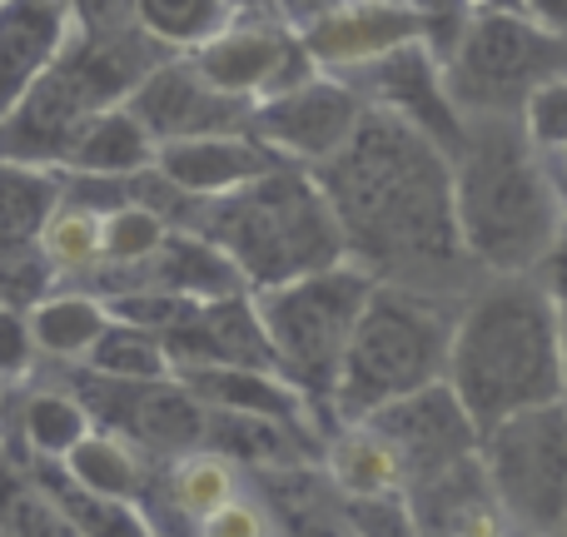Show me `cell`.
<instances>
[{
  "label": "cell",
  "instance_id": "obj_1",
  "mask_svg": "<svg viewBox=\"0 0 567 537\" xmlns=\"http://www.w3.org/2000/svg\"><path fill=\"white\" fill-rule=\"evenodd\" d=\"M313 179L329 195L349 259L379 283L468 299L483 279L453 219V159L409 120L363 105L353 140Z\"/></svg>",
  "mask_w": 567,
  "mask_h": 537
},
{
  "label": "cell",
  "instance_id": "obj_2",
  "mask_svg": "<svg viewBox=\"0 0 567 537\" xmlns=\"http://www.w3.org/2000/svg\"><path fill=\"white\" fill-rule=\"evenodd\" d=\"M478 433L513 413L563 403V323L538 273H483L458 303L449 373Z\"/></svg>",
  "mask_w": 567,
  "mask_h": 537
},
{
  "label": "cell",
  "instance_id": "obj_3",
  "mask_svg": "<svg viewBox=\"0 0 567 537\" xmlns=\"http://www.w3.org/2000/svg\"><path fill=\"white\" fill-rule=\"evenodd\" d=\"M453 219L483 273H533L563 235L567 209L523 115H473L453 155Z\"/></svg>",
  "mask_w": 567,
  "mask_h": 537
},
{
  "label": "cell",
  "instance_id": "obj_4",
  "mask_svg": "<svg viewBox=\"0 0 567 537\" xmlns=\"http://www.w3.org/2000/svg\"><path fill=\"white\" fill-rule=\"evenodd\" d=\"M185 229H195L215 249H225L249 293L279 289L289 279H303V273L333 269L349 259L329 195L319 189L313 169L299 165L269 169L255 185L235 189V195L195 199Z\"/></svg>",
  "mask_w": 567,
  "mask_h": 537
},
{
  "label": "cell",
  "instance_id": "obj_5",
  "mask_svg": "<svg viewBox=\"0 0 567 537\" xmlns=\"http://www.w3.org/2000/svg\"><path fill=\"white\" fill-rule=\"evenodd\" d=\"M458 303L449 293H423L403 283H379L353 323L339 383L329 399V423H363L383 403L443 383L453 349Z\"/></svg>",
  "mask_w": 567,
  "mask_h": 537
},
{
  "label": "cell",
  "instance_id": "obj_6",
  "mask_svg": "<svg viewBox=\"0 0 567 537\" xmlns=\"http://www.w3.org/2000/svg\"><path fill=\"white\" fill-rule=\"evenodd\" d=\"M369 293H373V273L359 269L353 259L255 293L265 333L275 343L279 373L319 409L323 423H329L333 383H339L343 353H349L353 323H359Z\"/></svg>",
  "mask_w": 567,
  "mask_h": 537
},
{
  "label": "cell",
  "instance_id": "obj_7",
  "mask_svg": "<svg viewBox=\"0 0 567 537\" xmlns=\"http://www.w3.org/2000/svg\"><path fill=\"white\" fill-rule=\"evenodd\" d=\"M563 75H567V35L543 30L523 10H493V6L473 10L458 50L443 65V85H449L463 120L523 115L533 90Z\"/></svg>",
  "mask_w": 567,
  "mask_h": 537
},
{
  "label": "cell",
  "instance_id": "obj_8",
  "mask_svg": "<svg viewBox=\"0 0 567 537\" xmlns=\"http://www.w3.org/2000/svg\"><path fill=\"white\" fill-rule=\"evenodd\" d=\"M493 508L523 537H558L567 498V399L513 413L478 438Z\"/></svg>",
  "mask_w": 567,
  "mask_h": 537
},
{
  "label": "cell",
  "instance_id": "obj_9",
  "mask_svg": "<svg viewBox=\"0 0 567 537\" xmlns=\"http://www.w3.org/2000/svg\"><path fill=\"white\" fill-rule=\"evenodd\" d=\"M70 393L85 403L90 423L100 433L125 438L145 458H185L205 448V403L185 389L179 379H150V383H120L80 369L70 379Z\"/></svg>",
  "mask_w": 567,
  "mask_h": 537
},
{
  "label": "cell",
  "instance_id": "obj_10",
  "mask_svg": "<svg viewBox=\"0 0 567 537\" xmlns=\"http://www.w3.org/2000/svg\"><path fill=\"white\" fill-rule=\"evenodd\" d=\"M189 60H195V70L209 80V85L235 95V100H245V105L275 100L284 90H293V85L319 75V65L309 60L299 30H289L275 16L229 20L215 40L189 50Z\"/></svg>",
  "mask_w": 567,
  "mask_h": 537
},
{
  "label": "cell",
  "instance_id": "obj_11",
  "mask_svg": "<svg viewBox=\"0 0 567 537\" xmlns=\"http://www.w3.org/2000/svg\"><path fill=\"white\" fill-rule=\"evenodd\" d=\"M359 120H363V100L349 80L313 75L275 100H259L255 115H249V135L275 149L284 165L319 169L349 145Z\"/></svg>",
  "mask_w": 567,
  "mask_h": 537
},
{
  "label": "cell",
  "instance_id": "obj_12",
  "mask_svg": "<svg viewBox=\"0 0 567 537\" xmlns=\"http://www.w3.org/2000/svg\"><path fill=\"white\" fill-rule=\"evenodd\" d=\"M363 423L393 448V458L403 468V488L478 458V438H483L478 423L468 419V409L458 403V393L449 383H429V389L409 393V399L383 403Z\"/></svg>",
  "mask_w": 567,
  "mask_h": 537
},
{
  "label": "cell",
  "instance_id": "obj_13",
  "mask_svg": "<svg viewBox=\"0 0 567 537\" xmlns=\"http://www.w3.org/2000/svg\"><path fill=\"white\" fill-rule=\"evenodd\" d=\"M339 80H349V85L359 90L363 105L389 110V115L409 120L413 130H423V135H429L449 159L463 149L468 120L458 115V105H453L449 85H443L439 55H433L423 40L389 50L383 60H373V65L353 70V75H339Z\"/></svg>",
  "mask_w": 567,
  "mask_h": 537
},
{
  "label": "cell",
  "instance_id": "obj_14",
  "mask_svg": "<svg viewBox=\"0 0 567 537\" xmlns=\"http://www.w3.org/2000/svg\"><path fill=\"white\" fill-rule=\"evenodd\" d=\"M125 110L150 130L155 145L199 135H249V115H255V105L209 85L189 55L159 60L125 100Z\"/></svg>",
  "mask_w": 567,
  "mask_h": 537
},
{
  "label": "cell",
  "instance_id": "obj_15",
  "mask_svg": "<svg viewBox=\"0 0 567 537\" xmlns=\"http://www.w3.org/2000/svg\"><path fill=\"white\" fill-rule=\"evenodd\" d=\"M165 353L175 373L185 369H265L279 373L275 343L265 333L255 293H229V299H209L195 309L185 329L165 339Z\"/></svg>",
  "mask_w": 567,
  "mask_h": 537
},
{
  "label": "cell",
  "instance_id": "obj_16",
  "mask_svg": "<svg viewBox=\"0 0 567 537\" xmlns=\"http://www.w3.org/2000/svg\"><path fill=\"white\" fill-rule=\"evenodd\" d=\"M303 50L319 70H363L383 60L389 50L423 40V20L399 0H359V6H333L323 20L299 30Z\"/></svg>",
  "mask_w": 567,
  "mask_h": 537
},
{
  "label": "cell",
  "instance_id": "obj_17",
  "mask_svg": "<svg viewBox=\"0 0 567 537\" xmlns=\"http://www.w3.org/2000/svg\"><path fill=\"white\" fill-rule=\"evenodd\" d=\"M284 159L255 135H199V140H169L155 149V169L179 189L185 199H219L255 185L259 175L279 169Z\"/></svg>",
  "mask_w": 567,
  "mask_h": 537
},
{
  "label": "cell",
  "instance_id": "obj_18",
  "mask_svg": "<svg viewBox=\"0 0 567 537\" xmlns=\"http://www.w3.org/2000/svg\"><path fill=\"white\" fill-rule=\"evenodd\" d=\"M70 40L65 0H0V120L25 100Z\"/></svg>",
  "mask_w": 567,
  "mask_h": 537
},
{
  "label": "cell",
  "instance_id": "obj_19",
  "mask_svg": "<svg viewBox=\"0 0 567 537\" xmlns=\"http://www.w3.org/2000/svg\"><path fill=\"white\" fill-rule=\"evenodd\" d=\"M205 448L235 463L239 473H269V468H299V463L323 458V433L303 423L259 419V413H229L205 409Z\"/></svg>",
  "mask_w": 567,
  "mask_h": 537
},
{
  "label": "cell",
  "instance_id": "obj_20",
  "mask_svg": "<svg viewBox=\"0 0 567 537\" xmlns=\"http://www.w3.org/2000/svg\"><path fill=\"white\" fill-rule=\"evenodd\" d=\"M249 478H255V498L269 508L279 537H363L353 528L343 493L333 488L319 463L269 468V473H249Z\"/></svg>",
  "mask_w": 567,
  "mask_h": 537
},
{
  "label": "cell",
  "instance_id": "obj_21",
  "mask_svg": "<svg viewBox=\"0 0 567 537\" xmlns=\"http://www.w3.org/2000/svg\"><path fill=\"white\" fill-rule=\"evenodd\" d=\"M189 393H195L205 409H229V413H259V419H284V423H303V428H319L329 438V423L319 419L309 399L293 389L284 373L265 369H185L175 373Z\"/></svg>",
  "mask_w": 567,
  "mask_h": 537
},
{
  "label": "cell",
  "instance_id": "obj_22",
  "mask_svg": "<svg viewBox=\"0 0 567 537\" xmlns=\"http://www.w3.org/2000/svg\"><path fill=\"white\" fill-rule=\"evenodd\" d=\"M120 273H140L130 289H169V293H185V299H195V303L249 293L225 249H215L205 235H195V229H169L165 245H159L145 265L120 269Z\"/></svg>",
  "mask_w": 567,
  "mask_h": 537
},
{
  "label": "cell",
  "instance_id": "obj_23",
  "mask_svg": "<svg viewBox=\"0 0 567 537\" xmlns=\"http://www.w3.org/2000/svg\"><path fill=\"white\" fill-rule=\"evenodd\" d=\"M155 140H150V130L140 125L135 115H130L125 105L115 110H100V115H90L85 125L70 135L65 145V159L60 165L70 169V175H95V179H125V175H140V169L155 165Z\"/></svg>",
  "mask_w": 567,
  "mask_h": 537
},
{
  "label": "cell",
  "instance_id": "obj_24",
  "mask_svg": "<svg viewBox=\"0 0 567 537\" xmlns=\"http://www.w3.org/2000/svg\"><path fill=\"white\" fill-rule=\"evenodd\" d=\"M319 468L343 498H389L403 493V468L393 448L369 428V423H333L323 438Z\"/></svg>",
  "mask_w": 567,
  "mask_h": 537
},
{
  "label": "cell",
  "instance_id": "obj_25",
  "mask_svg": "<svg viewBox=\"0 0 567 537\" xmlns=\"http://www.w3.org/2000/svg\"><path fill=\"white\" fill-rule=\"evenodd\" d=\"M60 468L80 483V488L100 493V498H120V503H140L145 508L150 498V468H145V453H135L125 438L115 433H100L90 428L75 448L65 453Z\"/></svg>",
  "mask_w": 567,
  "mask_h": 537
},
{
  "label": "cell",
  "instance_id": "obj_26",
  "mask_svg": "<svg viewBox=\"0 0 567 537\" xmlns=\"http://www.w3.org/2000/svg\"><path fill=\"white\" fill-rule=\"evenodd\" d=\"M35 483L60 503L80 537H159V528L150 523V513L140 503H120V498H100V493L80 488L60 463H35Z\"/></svg>",
  "mask_w": 567,
  "mask_h": 537
},
{
  "label": "cell",
  "instance_id": "obj_27",
  "mask_svg": "<svg viewBox=\"0 0 567 537\" xmlns=\"http://www.w3.org/2000/svg\"><path fill=\"white\" fill-rule=\"evenodd\" d=\"M25 323H30V343H35L40 353L85 363L95 339L110 329V309L95 293H45V299L25 313Z\"/></svg>",
  "mask_w": 567,
  "mask_h": 537
},
{
  "label": "cell",
  "instance_id": "obj_28",
  "mask_svg": "<svg viewBox=\"0 0 567 537\" xmlns=\"http://www.w3.org/2000/svg\"><path fill=\"white\" fill-rule=\"evenodd\" d=\"M60 199H65V189H60V179L50 169L0 159V249L40 245Z\"/></svg>",
  "mask_w": 567,
  "mask_h": 537
},
{
  "label": "cell",
  "instance_id": "obj_29",
  "mask_svg": "<svg viewBox=\"0 0 567 537\" xmlns=\"http://www.w3.org/2000/svg\"><path fill=\"white\" fill-rule=\"evenodd\" d=\"M239 493H245L239 488V468L225 463L219 453H209V448L185 453V458H175L169 473H165V503L179 523H189V533H195L209 513H219L225 503H235Z\"/></svg>",
  "mask_w": 567,
  "mask_h": 537
},
{
  "label": "cell",
  "instance_id": "obj_30",
  "mask_svg": "<svg viewBox=\"0 0 567 537\" xmlns=\"http://www.w3.org/2000/svg\"><path fill=\"white\" fill-rule=\"evenodd\" d=\"M90 428H95V423H90L85 403L70 389H35L20 403V438L35 453V463H65V453L75 448Z\"/></svg>",
  "mask_w": 567,
  "mask_h": 537
},
{
  "label": "cell",
  "instance_id": "obj_31",
  "mask_svg": "<svg viewBox=\"0 0 567 537\" xmlns=\"http://www.w3.org/2000/svg\"><path fill=\"white\" fill-rule=\"evenodd\" d=\"M80 369L100 373V379H120V383L175 379V363H169V353H165V339L135 329V323H120V319H110V329L95 339V349L85 353Z\"/></svg>",
  "mask_w": 567,
  "mask_h": 537
},
{
  "label": "cell",
  "instance_id": "obj_32",
  "mask_svg": "<svg viewBox=\"0 0 567 537\" xmlns=\"http://www.w3.org/2000/svg\"><path fill=\"white\" fill-rule=\"evenodd\" d=\"M135 10L140 30L150 40H159L169 55H189L235 20V10L225 0H135Z\"/></svg>",
  "mask_w": 567,
  "mask_h": 537
},
{
  "label": "cell",
  "instance_id": "obj_33",
  "mask_svg": "<svg viewBox=\"0 0 567 537\" xmlns=\"http://www.w3.org/2000/svg\"><path fill=\"white\" fill-rule=\"evenodd\" d=\"M0 537H80L60 503L35 483V473H16L0 458Z\"/></svg>",
  "mask_w": 567,
  "mask_h": 537
},
{
  "label": "cell",
  "instance_id": "obj_34",
  "mask_svg": "<svg viewBox=\"0 0 567 537\" xmlns=\"http://www.w3.org/2000/svg\"><path fill=\"white\" fill-rule=\"evenodd\" d=\"M169 225L145 205H120L100 215V269H135L165 245Z\"/></svg>",
  "mask_w": 567,
  "mask_h": 537
},
{
  "label": "cell",
  "instance_id": "obj_35",
  "mask_svg": "<svg viewBox=\"0 0 567 537\" xmlns=\"http://www.w3.org/2000/svg\"><path fill=\"white\" fill-rule=\"evenodd\" d=\"M40 249H45V259L55 269H70V273L100 269V215L85 205H65L60 199L55 219L40 235Z\"/></svg>",
  "mask_w": 567,
  "mask_h": 537
},
{
  "label": "cell",
  "instance_id": "obj_36",
  "mask_svg": "<svg viewBox=\"0 0 567 537\" xmlns=\"http://www.w3.org/2000/svg\"><path fill=\"white\" fill-rule=\"evenodd\" d=\"M523 130H528V140L538 149L563 145L567 140V75L533 90L528 105H523Z\"/></svg>",
  "mask_w": 567,
  "mask_h": 537
},
{
  "label": "cell",
  "instance_id": "obj_37",
  "mask_svg": "<svg viewBox=\"0 0 567 537\" xmlns=\"http://www.w3.org/2000/svg\"><path fill=\"white\" fill-rule=\"evenodd\" d=\"M195 537H279V533H275V518H269L265 503L249 498V493H239L235 503H225L219 513H209V518L195 528Z\"/></svg>",
  "mask_w": 567,
  "mask_h": 537
},
{
  "label": "cell",
  "instance_id": "obj_38",
  "mask_svg": "<svg viewBox=\"0 0 567 537\" xmlns=\"http://www.w3.org/2000/svg\"><path fill=\"white\" fill-rule=\"evenodd\" d=\"M65 10L80 35H125V30H140L135 0H65Z\"/></svg>",
  "mask_w": 567,
  "mask_h": 537
},
{
  "label": "cell",
  "instance_id": "obj_39",
  "mask_svg": "<svg viewBox=\"0 0 567 537\" xmlns=\"http://www.w3.org/2000/svg\"><path fill=\"white\" fill-rule=\"evenodd\" d=\"M35 363V343H30V323L20 309L0 303V383L25 379V369Z\"/></svg>",
  "mask_w": 567,
  "mask_h": 537
},
{
  "label": "cell",
  "instance_id": "obj_40",
  "mask_svg": "<svg viewBox=\"0 0 567 537\" xmlns=\"http://www.w3.org/2000/svg\"><path fill=\"white\" fill-rule=\"evenodd\" d=\"M533 273H538V283L553 293V303H558V309H567V225H563V235L553 239L548 259H543V265L533 269Z\"/></svg>",
  "mask_w": 567,
  "mask_h": 537
},
{
  "label": "cell",
  "instance_id": "obj_41",
  "mask_svg": "<svg viewBox=\"0 0 567 537\" xmlns=\"http://www.w3.org/2000/svg\"><path fill=\"white\" fill-rule=\"evenodd\" d=\"M518 10L528 20H538L543 30H558V35H567V0H518Z\"/></svg>",
  "mask_w": 567,
  "mask_h": 537
},
{
  "label": "cell",
  "instance_id": "obj_42",
  "mask_svg": "<svg viewBox=\"0 0 567 537\" xmlns=\"http://www.w3.org/2000/svg\"><path fill=\"white\" fill-rule=\"evenodd\" d=\"M543 165H548V179H553V189H558V199L567 209V140L553 149H543Z\"/></svg>",
  "mask_w": 567,
  "mask_h": 537
},
{
  "label": "cell",
  "instance_id": "obj_43",
  "mask_svg": "<svg viewBox=\"0 0 567 537\" xmlns=\"http://www.w3.org/2000/svg\"><path fill=\"white\" fill-rule=\"evenodd\" d=\"M235 16H275V0H225Z\"/></svg>",
  "mask_w": 567,
  "mask_h": 537
},
{
  "label": "cell",
  "instance_id": "obj_44",
  "mask_svg": "<svg viewBox=\"0 0 567 537\" xmlns=\"http://www.w3.org/2000/svg\"><path fill=\"white\" fill-rule=\"evenodd\" d=\"M558 323H563V389H567V309H558Z\"/></svg>",
  "mask_w": 567,
  "mask_h": 537
},
{
  "label": "cell",
  "instance_id": "obj_45",
  "mask_svg": "<svg viewBox=\"0 0 567 537\" xmlns=\"http://www.w3.org/2000/svg\"><path fill=\"white\" fill-rule=\"evenodd\" d=\"M558 537H567V498H563V523H558Z\"/></svg>",
  "mask_w": 567,
  "mask_h": 537
},
{
  "label": "cell",
  "instance_id": "obj_46",
  "mask_svg": "<svg viewBox=\"0 0 567 537\" xmlns=\"http://www.w3.org/2000/svg\"><path fill=\"white\" fill-rule=\"evenodd\" d=\"M0 409H6V383H0Z\"/></svg>",
  "mask_w": 567,
  "mask_h": 537
}]
</instances>
